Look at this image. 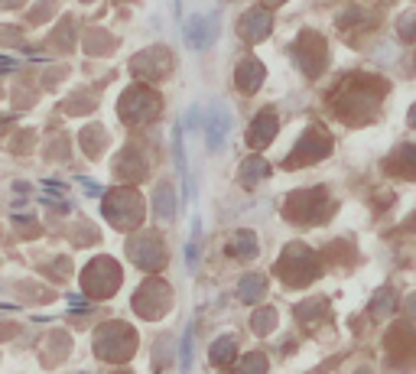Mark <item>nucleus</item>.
<instances>
[{
    "mask_svg": "<svg viewBox=\"0 0 416 374\" xmlns=\"http://www.w3.org/2000/svg\"><path fill=\"white\" fill-rule=\"evenodd\" d=\"M228 130H231L228 111H225V104L215 101L212 108H208V114H205V140H208V150H218V147L225 144Z\"/></svg>",
    "mask_w": 416,
    "mask_h": 374,
    "instance_id": "f257e3e1",
    "label": "nucleus"
},
{
    "mask_svg": "<svg viewBox=\"0 0 416 374\" xmlns=\"http://www.w3.org/2000/svg\"><path fill=\"white\" fill-rule=\"evenodd\" d=\"M215 33H218V23L215 17H189L182 26V36L192 49H205V46L215 43Z\"/></svg>",
    "mask_w": 416,
    "mask_h": 374,
    "instance_id": "f03ea898",
    "label": "nucleus"
},
{
    "mask_svg": "<svg viewBox=\"0 0 416 374\" xmlns=\"http://www.w3.org/2000/svg\"><path fill=\"white\" fill-rule=\"evenodd\" d=\"M244 33L247 39H260V36L270 33V17L263 13V10H251L244 17Z\"/></svg>",
    "mask_w": 416,
    "mask_h": 374,
    "instance_id": "7ed1b4c3",
    "label": "nucleus"
},
{
    "mask_svg": "<svg viewBox=\"0 0 416 374\" xmlns=\"http://www.w3.org/2000/svg\"><path fill=\"white\" fill-rule=\"evenodd\" d=\"M273 134H277V118H273L270 111H267V114H260V118L254 120V130H251V144H267Z\"/></svg>",
    "mask_w": 416,
    "mask_h": 374,
    "instance_id": "20e7f679",
    "label": "nucleus"
},
{
    "mask_svg": "<svg viewBox=\"0 0 416 374\" xmlns=\"http://www.w3.org/2000/svg\"><path fill=\"white\" fill-rule=\"evenodd\" d=\"M238 78H241V85H244V88H254L257 82L263 78V66H260V62H244V68H241Z\"/></svg>",
    "mask_w": 416,
    "mask_h": 374,
    "instance_id": "39448f33",
    "label": "nucleus"
},
{
    "mask_svg": "<svg viewBox=\"0 0 416 374\" xmlns=\"http://www.w3.org/2000/svg\"><path fill=\"white\" fill-rule=\"evenodd\" d=\"M241 176L247 179V182H257V179L267 176V163L260 160V156H254V160H247L244 163V170H241Z\"/></svg>",
    "mask_w": 416,
    "mask_h": 374,
    "instance_id": "423d86ee",
    "label": "nucleus"
},
{
    "mask_svg": "<svg viewBox=\"0 0 416 374\" xmlns=\"http://www.w3.org/2000/svg\"><path fill=\"white\" fill-rule=\"evenodd\" d=\"M231 251H241V257H254L257 254L254 238H251V235H238V238L231 241Z\"/></svg>",
    "mask_w": 416,
    "mask_h": 374,
    "instance_id": "0eeeda50",
    "label": "nucleus"
},
{
    "mask_svg": "<svg viewBox=\"0 0 416 374\" xmlns=\"http://www.w3.org/2000/svg\"><path fill=\"white\" fill-rule=\"evenodd\" d=\"M231 351H234V342H231V339H221L218 345H215V351H212V355H215V361H228V355H231Z\"/></svg>",
    "mask_w": 416,
    "mask_h": 374,
    "instance_id": "6e6552de",
    "label": "nucleus"
},
{
    "mask_svg": "<svg viewBox=\"0 0 416 374\" xmlns=\"http://www.w3.org/2000/svg\"><path fill=\"white\" fill-rule=\"evenodd\" d=\"M257 289H260V277H247V283H244V289H241V293L251 299V297H257Z\"/></svg>",
    "mask_w": 416,
    "mask_h": 374,
    "instance_id": "1a4fd4ad",
    "label": "nucleus"
},
{
    "mask_svg": "<svg viewBox=\"0 0 416 374\" xmlns=\"http://www.w3.org/2000/svg\"><path fill=\"white\" fill-rule=\"evenodd\" d=\"M410 124H413V127H416V108L410 111Z\"/></svg>",
    "mask_w": 416,
    "mask_h": 374,
    "instance_id": "9d476101",
    "label": "nucleus"
},
{
    "mask_svg": "<svg viewBox=\"0 0 416 374\" xmlns=\"http://www.w3.org/2000/svg\"><path fill=\"white\" fill-rule=\"evenodd\" d=\"M270 4H277V0H270Z\"/></svg>",
    "mask_w": 416,
    "mask_h": 374,
    "instance_id": "9b49d317",
    "label": "nucleus"
}]
</instances>
